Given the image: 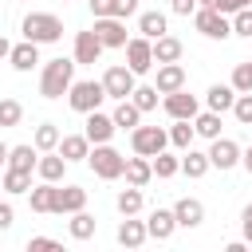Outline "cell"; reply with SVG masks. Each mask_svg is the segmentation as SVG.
Listing matches in <instances>:
<instances>
[{
    "mask_svg": "<svg viewBox=\"0 0 252 252\" xmlns=\"http://www.w3.org/2000/svg\"><path fill=\"white\" fill-rule=\"evenodd\" d=\"M193 130L201 134V138H220V114L217 110H197V118H193Z\"/></svg>",
    "mask_w": 252,
    "mask_h": 252,
    "instance_id": "d590c367",
    "label": "cell"
},
{
    "mask_svg": "<svg viewBox=\"0 0 252 252\" xmlns=\"http://www.w3.org/2000/svg\"><path fill=\"white\" fill-rule=\"evenodd\" d=\"M94 228H98V220H94L87 209L71 213V220H67V232H71V240H91V236H94Z\"/></svg>",
    "mask_w": 252,
    "mask_h": 252,
    "instance_id": "f546056e",
    "label": "cell"
},
{
    "mask_svg": "<svg viewBox=\"0 0 252 252\" xmlns=\"http://www.w3.org/2000/svg\"><path fill=\"white\" fill-rule=\"evenodd\" d=\"M8 51H12V43H8L4 35H0V59H8Z\"/></svg>",
    "mask_w": 252,
    "mask_h": 252,
    "instance_id": "f907efd6",
    "label": "cell"
},
{
    "mask_svg": "<svg viewBox=\"0 0 252 252\" xmlns=\"http://www.w3.org/2000/svg\"><path fill=\"white\" fill-rule=\"evenodd\" d=\"M63 4H67V0H63Z\"/></svg>",
    "mask_w": 252,
    "mask_h": 252,
    "instance_id": "f5cc1de1",
    "label": "cell"
},
{
    "mask_svg": "<svg viewBox=\"0 0 252 252\" xmlns=\"http://www.w3.org/2000/svg\"><path fill=\"white\" fill-rule=\"evenodd\" d=\"M114 130H118V126H114V118H110V114H102V110H91V114H87V130H83V134L91 138V146L110 142V138H114Z\"/></svg>",
    "mask_w": 252,
    "mask_h": 252,
    "instance_id": "4fadbf2b",
    "label": "cell"
},
{
    "mask_svg": "<svg viewBox=\"0 0 252 252\" xmlns=\"http://www.w3.org/2000/svg\"><path fill=\"white\" fill-rule=\"evenodd\" d=\"M114 205H118V213H122V217H138V213H142V205H146V197H142V189H138V185H126V189L118 193V201H114Z\"/></svg>",
    "mask_w": 252,
    "mask_h": 252,
    "instance_id": "e575fe53",
    "label": "cell"
},
{
    "mask_svg": "<svg viewBox=\"0 0 252 252\" xmlns=\"http://www.w3.org/2000/svg\"><path fill=\"white\" fill-rule=\"evenodd\" d=\"M8 165H12V169H28V173H35V165H39V150H35V142H28V146H12V150H8Z\"/></svg>",
    "mask_w": 252,
    "mask_h": 252,
    "instance_id": "83f0119b",
    "label": "cell"
},
{
    "mask_svg": "<svg viewBox=\"0 0 252 252\" xmlns=\"http://www.w3.org/2000/svg\"><path fill=\"white\" fill-rule=\"evenodd\" d=\"M232 87H236V94L252 91V59H244V63L232 67Z\"/></svg>",
    "mask_w": 252,
    "mask_h": 252,
    "instance_id": "f35d334b",
    "label": "cell"
},
{
    "mask_svg": "<svg viewBox=\"0 0 252 252\" xmlns=\"http://www.w3.org/2000/svg\"><path fill=\"white\" fill-rule=\"evenodd\" d=\"M20 28H24V39H32V43H59L63 39V20L55 12H28Z\"/></svg>",
    "mask_w": 252,
    "mask_h": 252,
    "instance_id": "7a4b0ae2",
    "label": "cell"
},
{
    "mask_svg": "<svg viewBox=\"0 0 252 252\" xmlns=\"http://www.w3.org/2000/svg\"><path fill=\"white\" fill-rule=\"evenodd\" d=\"M114 240H118L122 248H142V244L150 240V232H146V220H134V217H122V224H118V232H114Z\"/></svg>",
    "mask_w": 252,
    "mask_h": 252,
    "instance_id": "e0dca14e",
    "label": "cell"
},
{
    "mask_svg": "<svg viewBox=\"0 0 252 252\" xmlns=\"http://www.w3.org/2000/svg\"><path fill=\"white\" fill-rule=\"evenodd\" d=\"M158 94H161V91L150 83V87H134V94H130V98H134V106L146 114V110H154V106H158Z\"/></svg>",
    "mask_w": 252,
    "mask_h": 252,
    "instance_id": "74e56055",
    "label": "cell"
},
{
    "mask_svg": "<svg viewBox=\"0 0 252 252\" xmlns=\"http://www.w3.org/2000/svg\"><path fill=\"white\" fill-rule=\"evenodd\" d=\"M87 165L94 169V177H102V181H118L122 169H126V158H122L110 142H98V146L87 154Z\"/></svg>",
    "mask_w": 252,
    "mask_h": 252,
    "instance_id": "277c9868",
    "label": "cell"
},
{
    "mask_svg": "<svg viewBox=\"0 0 252 252\" xmlns=\"http://www.w3.org/2000/svg\"><path fill=\"white\" fill-rule=\"evenodd\" d=\"M138 32H142L146 39H158V35H165V32H169V20H165V12H142V16H138Z\"/></svg>",
    "mask_w": 252,
    "mask_h": 252,
    "instance_id": "4dcf8cb0",
    "label": "cell"
},
{
    "mask_svg": "<svg viewBox=\"0 0 252 252\" xmlns=\"http://www.w3.org/2000/svg\"><path fill=\"white\" fill-rule=\"evenodd\" d=\"M122 51H126V67H130L134 75L154 71V39H146V35H130Z\"/></svg>",
    "mask_w": 252,
    "mask_h": 252,
    "instance_id": "ba28073f",
    "label": "cell"
},
{
    "mask_svg": "<svg viewBox=\"0 0 252 252\" xmlns=\"http://www.w3.org/2000/svg\"><path fill=\"white\" fill-rule=\"evenodd\" d=\"M240 228H244V240L252 244V201L244 205V213H240Z\"/></svg>",
    "mask_w": 252,
    "mask_h": 252,
    "instance_id": "bcb514c9",
    "label": "cell"
},
{
    "mask_svg": "<svg viewBox=\"0 0 252 252\" xmlns=\"http://www.w3.org/2000/svg\"><path fill=\"white\" fill-rule=\"evenodd\" d=\"M240 165L252 173V146H248V150H240Z\"/></svg>",
    "mask_w": 252,
    "mask_h": 252,
    "instance_id": "c3c4849f",
    "label": "cell"
},
{
    "mask_svg": "<svg viewBox=\"0 0 252 252\" xmlns=\"http://www.w3.org/2000/svg\"><path fill=\"white\" fill-rule=\"evenodd\" d=\"M59 138H63V130H59L55 122H39V126H35V134H32V142H35V150H39V154L59 150Z\"/></svg>",
    "mask_w": 252,
    "mask_h": 252,
    "instance_id": "1f68e13d",
    "label": "cell"
},
{
    "mask_svg": "<svg viewBox=\"0 0 252 252\" xmlns=\"http://www.w3.org/2000/svg\"><path fill=\"white\" fill-rule=\"evenodd\" d=\"M205 102H209V110L224 114V110H232V102H236V87H232V83H213V87L205 91Z\"/></svg>",
    "mask_w": 252,
    "mask_h": 252,
    "instance_id": "603a6c76",
    "label": "cell"
},
{
    "mask_svg": "<svg viewBox=\"0 0 252 252\" xmlns=\"http://www.w3.org/2000/svg\"><path fill=\"white\" fill-rule=\"evenodd\" d=\"M102 87H106V98H130L134 94V87H138V75L126 67V63H114V67H106L102 71Z\"/></svg>",
    "mask_w": 252,
    "mask_h": 252,
    "instance_id": "8992f818",
    "label": "cell"
},
{
    "mask_svg": "<svg viewBox=\"0 0 252 252\" xmlns=\"http://www.w3.org/2000/svg\"><path fill=\"white\" fill-rule=\"evenodd\" d=\"M181 51H185V47H181V39H177V35H169V32L154 39V63H181Z\"/></svg>",
    "mask_w": 252,
    "mask_h": 252,
    "instance_id": "d4e9b609",
    "label": "cell"
},
{
    "mask_svg": "<svg viewBox=\"0 0 252 252\" xmlns=\"http://www.w3.org/2000/svg\"><path fill=\"white\" fill-rule=\"evenodd\" d=\"M102 51H106V47H102V39L94 35V28H91V32H75V63H98Z\"/></svg>",
    "mask_w": 252,
    "mask_h": 252,
    "instance_id": "7c38bea8",
    "label": "cell"
},
{
    "mask_svg": "<svg viewBox=\"0 0 252 252\" xmlns=\"http://www.w3.org/2000/svg\"><path fill=\"white\" fill-rule=\"evenodd\" d=\"M193 28L205 35V39H228L232 35V16H224V12H217V8H197L193 12Z\"/></svg>",
    "mask_w": 252,
    "mask_h": 252,
    "instance_id": "5b68a950",
    "label": "cell"
},
{
    "mask_svg": "<svg viewBox=\"0 0 252 252\" xmlns=\"http://www.w3.org/2000/svg\"><path fill=\"white\" fill-rule=\"evenodd\" d=\"M0 189H4V193H28V189H32V173H28V169H12V165H4Z\"/></svg>",
    "mask_w": 252,
    "mask_h": 252,
    "instance_id": "836d02e7",
    "label": "cell"
},
{
    "mask_svg": "<svg viewBox=\"0 0 252 252\" xmlns=\"http://www.w3.org/2000/svg\"><path fill=\"white\" fill-rule=\"evenodd\" d=\"M220 0H197V8H217Z\"/></svg>",
    "mask_w": 252,
    "mask_h": 252,
    "instance_id": "816d5d0a",
    "label": "cell"
},
{
    "mask_svg": "<svg viewBox=\"0 0 252 252\" xmlns=\"http://www.w3.org/2000/svg\"><path fill=\"white\" fill-rule=\"evenodd\" d=\"M209 169H213L209 150H205V154H201V150H193V146H189V150H181V173H185V177H193V181H197V177H205Z\"/></svg>",
    "mask_w": 252,
    "mask_h": 252,
    "instance_id": "cb8c5ba5",
    "label": "cell"
},
{
    "mask_svg": "<svg viewBox=\"0 0 252 252\" xmlns=\"http://www.w3.org/2000/svg\"><path fill=\"white\" fill-rule=\"evenodd\" d=\"M169 8H173L177 16H193V12H197V0H169Z\"/></svg>",
    "mask_w": 252,
    "mask_h": 252,
    "instance_id": "f6af8a7d",
    "label": "cell"
},
{
    "mask_svg": "<svg viewBox=\"0 0 252 252\" xmlns=\"http://www.w3.org/2000/svg\"><path fill=\"white\" fill-rule=\"evenodd\" d=\"M59 154H63L67 161H87L91 138H87V134H63V138H59Z\"/></svg>",
    "mask_w": 252,
    "mask_h": 252,
    "instance_id": "484cf974",
    "label": "cell"
},
{
    "mask_svg": "<svg viewBox=\"0 0 252 252\" xmlns=\"http://www.w3.org/2000/svg\"><path fill=\"white\" fill-rule=\"evenodd\" d=\"M154 87H158L161 94L181 91V87H185V67H181V63H158V79H154Z\"/></svg>",
    "mask_w": 252,
    "mask_h": 252,
    "instance_id": "ac0fdd59",
    "label": "cell"
},
{
    "mask_svg": "<svg viewBox=\"0 0 252 252\" xmlns=\"http://www.w3.org/2000/svg\"><path fill=\"white\" fill-rule=\"evenodd\" d=\"M232 114H236V122H240V126H252V91L236 94V102H232Z\"/></svg>",
    "mask_w": 252,
    "mask_h": 252,
    "instance_id": "60d3db41",
    "label": "cell"
},
{
    "mask_svg": "<svg viewBox=\"0 0 252 252\" xmlns=\"http://www.w3.org/2000/svg\"><path fill=\"white\" fill-rule=\"evenodd\" d=\"M146 232H150V240H169V236L177 232V217H173V209H154L150 220H146Z\"/></svg>",
    "mask_w": 252,
    "mask_h": 252,
    "instance_id": "2e32d148",
    "label": "cell"
},
{
    "mask_svg": "<svg viewBox=\"0 0 252 252\" xmlns=\"http://www.w3.org/2000/svg\"><path fill=\"white\" fill-rule=\"evenodd\" d=\"M232 35H244V39H252V8H240V12H232Z\"/></svg>",
    "mask_w": 252,
    "mask_h": 252,
    "instance_id": "b9f144b4",
    "label": "cell"
},
{
    "mask_svg": "<svg viewBox=\"0 0 252 252\" xmlns=\"http://www.w3.org/2000/svg\"><path fill=\"white\" fill-rule=\"evenodd\" d=\"M94 35L102 39V47H126V20L118 16H94Z\"/></svg>",
    "mask_w": 252,
    "mask_h": 252,
    "instance_id": "9c48e42d",
    "label": "cell"
},
{
    "mask_svg": "<svg viewBox=\"0 0 252 252\" xmlns=\"http://www.w3.org/2000/svg\"><path fill=\"white\" fill-rule=\"evenodd\" d=\"M24 118V106L16 98H0V126H20Z\"/></svg>",
    "mask_w": 252,
    "mask_h": 252,
    "instance_id": "ab89813d",
    "label": "cell"
},
{
    "mask_svg": "<svg viewBox=\"0 0 252 252\" xmlns=\"http://www.w3.org/2000/svg\"><path fill=\"white\" fill-rule=\"evenodd\" d=\"M12 220H16V209H12L8 201H0V232H8V228H12Z\"/></svg>",
    "mask_w": 252,
    "mask_h": 252,
    "instance_id": "7bdbcfd3",
    "label": "cell"
},
{
    "mask_svg": "<svg viewBox=\"0 0 252 252\" xmlns=\"http://www.w3.org/2000/svg\"><path fill=\"white\" fill-rule=\"evenodd\" d=\"M209 161H213V169H236L240 165V146L232 142V138H213V146H209Z\"/></svg>",
    "mask_w": 252,
    "mask_h": 252,
    "instance_id": "30bf717a",
    "label": "cell"
},
{
    "mask_svg": "<svg viewBox=\"0 0 252 252\" xmlns=\"http://www.w3.org/2000/svg\"><path fill=\"white\" fill-rule=\"evenodd\" d=\"M55 193H59V181H39L28 189V205L32 213H55Z\"/></svg>",
    "mask_w": 252,
    "mask_h": 252,
    "instance_id": "9a60e30c",
    "label": "cell"
},
{
    "mask_svg": "<svg viewBox=\"0 0 252 252\" xmlns=\"http://www.w3.org/2000/svg\"><path fill=\"white\" fill-rule=\"evenodd\" d=\"M150 161H154V177H177V173H181V158H173V154H165V150L154 154Z\"/></svg>",
    "mask_w": 252,
    "mask_h": 252,
    "instance_id": "8d00e7d4",
    "label": "cell"
},
{
    "mask_svg": "<svg viewBox=\"0 0 252 252\" xmlns=\"http://www.w3.org/2000/svg\"><path fill=\"white\" fill-rule=\"evenodd\" d=\"M28 248H59V240H51V236H32Z\"/></svg>",
    "mask_w": 252,
    "mask_h": 252,
    "instance_id": "7dc6e473",
    "label": "cell"
},
{
    "mask_svg": "<svg viewBox=\"0 0 252 252\" xmlns=\"http://www.w3.org/2000/svg\"><path fill=\"white\" fill-rule=\"evenodd\" d=\"M67 165H71V161H67L59 150H47V154H39V165H35V173H39V181H63Z\"/></svg>",
    "mask_w": 252,
    "mask_h": 252,
    "instance_id": "d6986e66",
    "label": "cell"
},
{
    "mask_svg": "<svg viewBox=\"0 0 252 252\" xmlns=\"http://www.w3.org/2000/svg\"><path fill=\"white\" fill-rule=\"evenodd\" d=\"M91 12L94 16H118V20H130L138 12V0H91Z\"/></svg>",
    "mask_w": 252,
    "mask_h": 252,
    "instance_id": "4316f807",
    "label": "cell"
},
{
    "mask_svg": "<svg viewBox=\"0 0 252 252\" xmlns=\"http://www.w3.org/2000/svg\"><path fill=\"white\" fill-rule=\"evenodd\" d=\"M75 67H79L75 55H71V59H63V55H59V59H47L43 71H39V94L51 98V102L63 98V94L71 91V83H75Z\"/></svg>",
    "mask_w": 252,
    "mask_h": 252,
    "instance_id": "6da1fadb",
    "label": "cell"
},
{
    "mask_svg": "<svg viewBox=\"0 0 252 252\" xmlns=\"http://www.w3.org/2000/svg\"><path fill=\"white\" fill-rule=\"evenodd\" d=\"M161 106H165V114H169V118H197V110H201L197 94H189L185 87H181V91H173V94H165V98H161Z\"/></svg>",
    "mask_w": 252,
    "mask_h": 252,
    "instance_id": "8fae6325",
    "label": "cell"
},
{
    "mask_svg": "<svg viewBox=\"0 0 252 252\" xmlns=\"http://www.w3.org/2000/svg\"><path fill=\"white\" fill-rule=\"evenodd\" d=\"M130 146H134V154L154 158V154H161L169 146V130H161V126H134L130 130Z\"/></svg>",
    "mask_w": 252,
    "mask_h": 252,
    "instance_id": "52a82bcc",
    "label": "cell"
},
{
    "mask_svg": "<svg viewBox=\"0 0 252 252\" xmlns=\"http://www.w3.org/2000/svg\"><path fill=\"white\" fill-rule=\"evenodd\" d=\"M114 126L118 130H134V126H142V110L134 106V98H118V106H114Z\"/></svg>",
    "mask_w": 252,
    "mask_h": 252,
    "instance_id": "f1b7e54d",
    "label": "cell"
},
{
    "mask_svg": "<svg viewBox=\"0 0 252 252\" xmlns=\"http://www.w3.org/2000/svg\"><path fill=\"white\" fill-rule=\"evenodd\" d=\"M122 177H126V185H138V189H146V185L154 181V161H150V158H142V154H134V158H126V169H122Z\"/></svg>",
    "mask_w": 252,
    "mask_h": 252,
    "instance_id": "5bb4252c",
    "label": "cell"
},
{
    "mask_svg": "<svg viewBox=\"0 0 252 252\" xmlns=\"http://www.w3.org/2000/svg\"><path fill=\"white\" fill-rule=\"evenodd\" d=\"M79 209H87V189L83 185H63L59 193H55V213L63 217H71V213H79Z\"/></svg>",
    "mask_w": 252,
    "mask_h": 252,
    "instance_id": "ffe728a7",
    "label": "cell"
},
{
    "mask_svg": "<svg viewBox=\"0 0 252 252\" xmlns=\"http://www.w3.org/2000/svg\"><path fill=\"white\" fill-rule=\"evenodd\" d=\"M173 217H177V228H197V224L205 220V205H201L197 197H181V201L173 205Z\"/></svg>",
    "mask_w": 252,
    "mask_h": 252,
    "instance_id": "44dd1931",
    "label": "cell"
},
{
    "mask_svg": "<svg viewBox=\"0 0 252 252\" xmlns=\"http://www.w3.org/2000/svg\"><path fill=\"white\" fill-rule=\"evenodd\" d=\"M102 98H106L102 79H75V83H71V91H67V102H71V110H79V114L98 110V106H102Z\"/></svg>",
    "mask_w": 252,
    "mask_h": 252,
    "instance_id": "3957f363",
    "label": "cell"
},
{
    "mask_svg": "<svg viewBox=\"0 0 252 252\" xmlns=\"http://www.w3.org/2000/svg\"><path fill=\"white\" fill-rule=\"evenodd\" d=\"M8 150H12V146H4V142H0V169L8 165Z\"/></svg>",
    "mask_w": 252,
    "mask_h": 252,
    "instance_id": "681fc988",
    "label": "cell"
},
{
    "mask_svg": "<svg viewBox=\"0 0 252 252\" xmlns=\"http://www.w3.org/2000/svg\"><path fill=\"white\" fill-rule=\"evenodd\" d=\"M8 63H12L16 71H32V67H39V43H32V39L16 43V47L8 51Z\"/></svg>",
    "mask_w": 252,
    "mask_h": 252,
    "instance_id": "7402d4cb",
    "label": "cell"
},
{
    "mask_svg": "<svg viewBox=\"0 0 252 252\" xmlns=\"http://www.w3.org/2000/svg\"><path fill=\"white\" fill-rule=\"evenodd\" d=\"M193 138H197L193 118H173V126H169V146H173V150H189Z\"/></svg>",
    "mask_w": 252,
    "mask_h": 252,
    "instance_id": "d6a6232c",
    "label": "cell"
},
{
    "mask_svg": "<svg viewBox=\"0 0 252 252\" xmlns=\"http://www.w3.org/2000/svg\"><path fill=\"white\" fill-rule=\"evenodd\" d=\"M240 8H252V0H220V4H217V12H224V16H232V12H240Z\"/></svg>",
    "mask_w": 252,
    "mask_h": 252,
    "instance_id": "ee69618b",
    "label": "cell"
}]
</instances>
